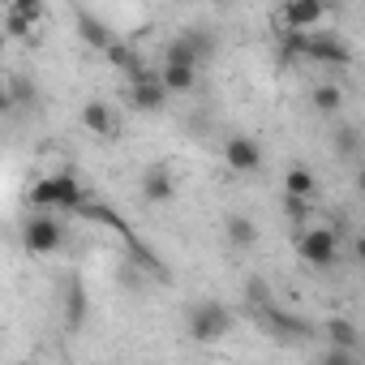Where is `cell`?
Wrapping results in <instances>:
<instances>
[{
  "label": "cell",
  "mask_w": 365,
  "mask_h": 365,
  "mask_svg": "<svg viewBox=\"0 0 365 365\" xmlns=\"http://www.w3.org/2000/svg\"><path fill=\"white\" fill-rule=\"evenodd\" d=\"M318 365H361V361H356V352H344V348H327V352L318 356Z\"/></svg>",
  "instance_id": "obj_20"
},
{
  "label": "cell",
  "mask_w": 365,
  "mask_h": 365,
  "mask_svg": "<svg viewBox=\"0 0 365 365\" xmlns=\"http://www.w3.org/2000/svg\"><path fill=\"white\" fill-rule=\"evenodd\" d=\"M297 254L309 267H335L339 258V237L331 228H301L297 232Z\"/></svg>",
  "instance_id": "obj_4"
},
{
  "label": "cell",
  "mask_w": 365,
  "mask_h": 365,
  "mask_svg": "<svg viewBox=\"0 0 365 365\" xmlns=\"http://www.w3.org/2000/svg\"><path fill=\"white\" fill-rule=\"evenodd\" d=\"M327 344L331 348H344V352H356L361 348V331H356V322H348V318H327Z\"/></svg>",
  "instance_id": "obj_16"
},
{
  "label": "cell",
  "mask_w": 365,
  "mask_h": 365,
  "mask_svg": "<svg viewBox=\"0 0 365 365\" xmlns=\"http://www.w3.org/2000/svg\"><path fill=\"white\" fill-rule=\"evenodd\" d=\"M254 314H258L262 331L275 335V344H301V339H309V331H314L305 318H297L292 309H284V305H275V301H267V305L254 309Z\"/></svg>",
  "instance_id": "obj_3"
},
{
  "label": "cell",
  "mask_w": 365,
  "mask_h": 365,
  "mask_svg": "<svg viewBox=\"0 0 365 365\" xmlns=\"http://www.w3.org/2000/svg\"><path fill=\"white\" fill-rule=\"evenodd\" d=\"M352 250H356V258H361V267H365V232H361V237H352Z\"/></svg>",
  "instance_id": "obj_22"
},
{
  "label": "cell",
  "mask_w": 365,
  "mask_h": 365,
  "mask_svg": "<svg viewBox=\"0 0 365 365\" xmlns=\"http://www.w3.org/2000/svg\"><path fill=\"white\" fill-rule=\"evenodd\" d=\"M172 194H176V180H172V172H168L163 163H155V168L142 172V198H146L150 207L172 202Z\"/></svg>",
  "instance_id": "obj_11"
},
{
  "label": "cell",
  "mask_w": 365,
  "mask_h": 365,
  "mask_svg": "<svg viewBox=\"0 0 365 365\" xmlns=\"http://www.w3.org/2000/svg\"><path fill=\"white\" fill-rule=\"evenodd\" d=\"M168 103V86L159 82V73H142L138 82H129V108L133 112H159Z\"/></svg>",
  "instance_id": "obj_8"
},
{
  "label": "cell",
  "mask_w": 365,
  "mask_h": 365,
  "mask_svg": "<svg viewBox=\"0 0 365 365\" xmlns=\"http://www.w3.org/2000/svg\"><path fill=\"white\" fill-rule=\"evenodd\" d=\"M224 237H228L232 250H254V245H258V224H254L250 215L232 211V215L224 220Z\"/></svg>",
  "instance_id": "obj_14"
},
{
  "label": "cell",
  "mask_w": 365,
  "mask_h": 365,
  "mask_svg": "<svg viewBox=\"0 0 365 365\" xmlns=\"http://www.w3.org/2000/svg\"><path fill=\"white\" fill-rule=\"evenodd\" d=\"M61 241H65V228H61L48 211H35V215L26 220V228H22V245H26L31 254H56Z\"/></svg>",
  "instance_id": "obj_6"
},
{
  "label": "cell",
  "mask_w": 365,
  "mask_h": 365,
  "mask_svg": "<svg viewBox=\"0 0 365 365\" xmlns=\"http://www.w3.org/2000/svg\"><path fill=\"white\" fill-rule=\"evenodd\" d=\"M309 103H314V112H322V116H335V112L344 108V86H335V82H322V86H314V91H309Z\"/></svg>",
  "instance_id": "obj_17"
},
{
  "label": "cell",
  "mask_w": 365,
  "mask_h": 365,
  "mask_svg": "<svg viewBox=\"0 0 365 365\" xmlns=\"http://www.w3.org/2000/svg\"><path fill=\"white\" fill-rule=\"evenodd\" d=\"M224 163H228L232 172H241V176H254V172L262 168V146H258L254 138H245V133H232V138L224 142Z\"/></svg>",
  "instance_id": "obj_7"
},
{
  "label": "cell",
  "mask_w": 365,
  "mask_h": 365,
  "mask_svg": "<svg viewBox=\"0 0 365 365\" xmlns=\"http://www.w3.org/2000/svg\"><path fill=\"white\" fill-rule=\"evenodd\" d=\"M78 31H82L86 48H95V52H108V48L116 43V35L108 31V22H99L91 9H78Z\"/></svg>",
  "instance_id": "obj_13"
},
{
  "label": "cell",
  "mask_w": 365,
  "mask_h": 365,
  "mask_svg": "<svg viewBox=\"0 0 365 365\" xmlns=\"http://www.w3.org/2000/svg\"><path fill=\"white\" fill-rule=\"evenodd\" d=\"M232 322H237V314H232L224 301H194V305L185 309V331H190L194 344H215V339H224V335L232 331Z\"/></svg>",
  "instance_id": "obj_2"
},
{
  "label": "cell",
  "mask_w": 365,
  "mask_h": 365,
  "mask_svg": "<svg viewBox=\"0 0 365 365\" xmlns=\"http://www.w3.org/2000/svg\"><path fill=\"white\" fill-rule=\"evenodd\" d=\"M159 82L168 86V95H185L198 86V69H159Z\"/></svg>",
  "instance_id": "obj_18"
},
{
  "label": "cell",
  "mask_w": 365,
  "mask_h": 365,
  "mask_svg": "<svg viewBox=\"0 0 365 365\" xmlns=\"http://www.w3.org/2000/svg\"><path fill=\"white\" fill-rule=\"evenodd\" d=\"M284 211H288V220H292V224H301V228H309V215H314V202H305V198H288V194H284Z\"/></svg>",
  "instance_id": "obj_19"
},
{
  "label": "cell",
  "mask_w": 365,
  "mask_h": 365,
  "mask_svg": "<svg viewBox=\"0 0 365 365\" xmlns=\"http://www.w3.org/2000/svg\"><path fill=\"white\" fill-rule=\"evenodd\" d=\"M82 125H86L95 138H103V142L116 138V129H120V125H116V112H112L103 99H86V103H82Z\"/></svg>",
  "instance_id": "obj_12"
},
{
  "label": "cell",
  "mask_w": 365,
  "mask_h": 365,
  "mask_svg": "<svg viewBox=\"0 0 365 365\" xmlns=\"http://www.w3.org/2000/svg\"><path fill=\"white\" fill-rule=\"evenodd\" d=\"M356 150V129H339L335 133V155H352Z\"/></svg>",
  "instance_id": "obj_21"
},
{
  "label": "cell",
  "mask_w": 365,
  "mask_h": 365,
  "mask_svg": "<svg viewBox=\"0 0 365 365\" xmlns=\"http://www.w3.org/2000/svg\"><path fill=\"white\" fill-rule=\"evenodd\" d=\"M322 18H327L322 0H288V5H279V14H275L279 31H297V35H318Z\"/></svg>",
  "instance_id": "obj_5"
},
{
  "label": "cell",
  "mask_w": 365,
  "mask_h": 365,
  "mask_svg": "<svg viewBox=\"0 0 365 365\" xmlns=\"http://www.w3.org/2000/svg\"><path fill=\"white\" fill-rule=\"evenodd\" d=\"M356 190H361V194H365V168H361V172H356Z\"/></svg>",
  "instance_id": "obj_23"
},
{
  "label": "cell",
  "mask_w": 365,
  "mask_h": 365,
  "mask_svg": "<svg viewBox=\"0 0 365 365\" xmlns=\"http://www.w3.org/2000/svg\"><path fill=\"white\" fill-rule=\"evenodd\" d=\"M39 18H43V5H39V0H9V5H5V31L18 35V39L35 35V22H39Z\"/></svg>",
  "instance_id": "obj_10"
},
{
  "label": "cell",
  "mask_w": 365,
  "mask_h": 365,
  "mask_svg": "<svg viewBox=\"0 0 365 365\" xmlns=\"http://www.w3.org/2000/svg\"><path fill=\"white\" fill-rule=\"evenodd\" d=\"M86 194H82V185L69 176V172H52V176H43V180H35L31 185V207L35 211H69V215H82L86 211Z\"/></svg>",
  "instance_id": "obj_1"
},
{
  "label": "cell",
  "mask_w": 365,
  "mask_h": 365,
  "mask_svg": "<svg viewBox=\"0 0 365 365\" xmlns=\"http://www.w3.org/2000/svg\"><path fill=\"white\" fill-rule=\"evenodd\" d=\"M305 61H309V65L339 69V65H348V61H352V52H348V43H344V39H335V35H309Z\"/></svg>",
  "instance_id": "obj_9"
},
{
  "label": "cell",
  "mask_w": 365,
  "mask_h": 365,
  "mask_svg": "<svg viewBox=\"0 0 365 365\" xmlns=\"http://www.w3.org/2000/svg\"><path fill=\"white\" fill-rule=\"evenodd\" d=\"M284 194H288V198H305V202H314L318 180H314V172H309L305 163H292V168L284 172Z\"/></svg>",
  "instance_id": "obj_15"
}]
</instances>
